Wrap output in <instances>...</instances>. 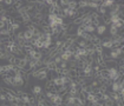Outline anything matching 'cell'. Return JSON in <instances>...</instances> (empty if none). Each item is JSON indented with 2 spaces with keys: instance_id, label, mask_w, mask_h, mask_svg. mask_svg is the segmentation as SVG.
Instances as JSON below:
<instances>
[{
  "instance_id": "6da1fadb",
  "label": "cell",
  "mask_w": 124,
  "mask_h": 106,
  "mask_svg": "<svg viewBox=\"0 0 124 106\" xmlns=\"http://www.w3.org/2000/svg\"><path fill=\"white\" fill-rule=\"evenodd\" d=\"M108 70V76H109V79L111 80V81H117V80H119L121 79V76H119V73H118V70L117 68H106Z\"/></svg>"
},
{
  "instance_id": "7a4b0ae2",
  "label": "cell",
  "mask_w": 124,
  "mask_h": 106,
  "mask_svg": "<svg viewBox=\"0 0 124 106\" xmlns=\"http://www.w3.org/2000/svg\"><path fill=\"white\" fill-rule=\"evenodd\" d=\"M29 57L31 60H41V59L44 58V54L39 49H32L29 53Z\"/></svg>"
},
{
  "instance_id": "3957f363",
  "label": "cell",
  "mask_w": 124,
  "mask_h": 106,
  "mask_svg": "<svg viewBox=\"0 0 124 106\" xmlns=\"http://www.w3.org/2000/svg\"><path fill=\"white\" fill-rule=\"evenodd\" d=\"M72 56H73V52H72L71 49H65V51H63V52L60 53V58H62L63 61H69V60H71Z\"/></svg>"
},
{
  "instance_id": "277c9868",
  "label": "cell",
  "mask_w": 124,
  "mask_h": 106,
  "mask_svg": "<svg viewBox=\"0 0 124 106\" xmlns=\"http://www.w3.org/2000/svg\"><path fill=\"white\" fill-rule=\"evenodd\" d=\"M63 99H64V97L59 96L57 93H54L53 97L50 99V101H51V104L52 105H62L63 104Z\"/></svg>"
},
{
  "instance_id": "5b68a950",
  "label": "cell",
  "mask_w": 124,
  "mask_h": 106,
  "mask_svg": "<svg viewBox=\"0 0 124 106\" xmlns=\"http://www.w3.org/2000/svg\"><path fill=\"white\" fill-rule=\"evenodd\" d=\"M23 33H24V39H25L26 41H31V40L33 39V32H32V31H30V29L26 28Z\"/></svg>"
},
{
  "instance_id": "8992f818",
  "label": "cell",
  "mask_w": 124,
  "mask_h": 106,
  "mask_svg": "<svg viewBox=\"0 0 124 106\" xmlns=\"http://www.w3.org/2000/svg\"><path fill=\"white\" fill-rule=\"evenodd\" d=\"M101 46L102 48H108V49H112L114 45H112V39L109 41H101Z\"/></svg>"
},
{
  "instance_id": "52a82bcc",
  "label": "cell",
  "mask_w": 124,
  "mask_h": 106,
  "mask_svg": "<svg viewBox=\"0 0 124 106\" xmlns=\"http://www.w3.org/2000/svg\"><path fill=\"white\" fill-rule=\"evenodd\" d=\"M32 93H33V96H40V94L43 93V88H41V86L34 85V86L32 87Z\"/></svg>"
},
{
  "instance_id": "ba28073f",
  "label": "cell",
  "mask_w": 124,
  "mask_h": 106,
  "mask_svg": "<svg viewBox=\"0 0 124 106\" xmlns=\"http://www.w3.org/2000/svg\"><path fill=\"white\" fill-rule=\"evenodd\" d=\"M105 31H106V26H104L103 24H101L99 26L96 27V32H97L98 35H103V34L105 33Z\"/></svg>"
},
{
  "instance_id": "9c48e42d",
  "label": "cell",
  "mask_w": 124,
  "mask_h": 106,
  "mask_svg": "<svg viewBox=\"0 0 124 106\" xmlns=\"http://www.w3.org/2000/svg\"><path fill=\"white\" fill-rule=\"evenodd\" d=\"M116 1H114V0H104V1H102L101 2V6H103L104 8H106V7H112V5H114Z\"/></svg>"
},
{
  "instance_id": "30bf717a",
  "label": "cell",
  "mask_w": 124,
  "mask_h": 106,
  "mask_svg": "<svg viewBox=\"0 0 124 106\" xmlns=\"http://www.w3.org/2000/svg\"><path fill=\"white\" fill-rule=\"evenodd\" d=\"M53 85L54 86H63L64 85V83H63V78H62V76H59V77H57V78H54L53 80Z\"/></svg>"
},
{
  "instance_id": "8fae6325",
  "label": "cell",
  "mask_w": 124,
  "mask_h": 106,
  "mask_svg": "<svg viewBox=\"0 0 124 106\" xmlns=\"http://www.w3.org/2000/svg\"><path fill=\"white\" fill-rule=\"evenodd\" d=\"M101 2H102V1H89V5H87V7H90V8H93V10H97V8L101 6Z\"/></svg>"
},
{
  "instance_id": "7c38bea8",
  "label": "cell",
  "mask_w": 124,
  "mask_h": 106,
  "mask_svg": "<svg viewBox=\"0 0 124 106\" xmlns=\"http://www.w3.org/2000/svg\"><path fill=\"white\" fill-rule=\"evenodd\" d=\"M71 79H76L78 77V73H77V68H69V76Z\"/></svg>"
},
{
  "instance_id": "4fadbf2b",
  "label": "cell",
  "mask_w": 124,
  "mask_h": 106,
  "mask_svg": "<svg viewBox=\"0 0 124 106\" xmlns=\"http://www.w3.org/2000/svg\"><path fill=\"white\" fill-rule=\"evenodd\" d=\"M95 31H96V27L93 25H86V26H84V32L89 33V34H92Z\"/></svg>"
},
{
  "instance_id": "5bb4252c",
  "label": "cell",
  "mask_w": 124,
  "mask_h": 106,
  "mask_svg": "<svg viewBox=\"0 0 124 106\" xmlns=\"http://www.w3.org/2000/svg\"><path fill=\"white\" fill-rule=\"evenodd\" d=\"M80 38L83 39V40H85L86 42H91V40H92V34H89V33L84 32V33L82 34V37H80Z\"/></svg>"
},
{
  "instance_id": "9a60e30c",
  "label": "cell",
  "mask_w": 124,
  "mask_h": 106,
  "mask_svg": "<svg viewBox=\"0 0 124 106\" xmlns=\"http://www.w3.org/2000/svg\"><path fill=\"white\" fill-rule=\"evenodd\" d=\"M45 87H46V91H52L53 92V88H54V85H53V81L52 80H48L45 83Z\"/></svg>"
},
{
  "instance_id": "2e32d148",
  "label": "cell",
  "mask_w": 124,
  "mask_h": 106,
  "mask_svg": "<svg viewBox=\"0 0 124 106\" xmlns=\"http://www.w3.org/2000/svg\"><path fill=\"white\" fill-rule=\"evenodd\" d=\"M67 8L76 11L77 8H78V1H75V0H72V1H69V6H67Z\"/></svg>"
},
{
  "instance_id": "e0dca14e",
  "label": "cell",
  "mask_w": 124,
  "mask_h": 106,
  "mask_svg": "<svg viewBox=\"0 0 124 106\" xmlns=\"http://www.w3.org/2000/svg\"><path fill=\"white\" fill-rule=\"evenodd\" d=\"M119 33V31L115 27V25H110V34H111V37H115V35H117Z\"/></svg>"
},
{
  "instance_id": "ac0fdd59",
  "label": "cell",
  "mask_w": 124,
  "mask_h": 106,
  "mask_svg": "<svg viewBox=\"0 0 124 106\" xmlns=\"http://www.w3.org/2000/svg\"><path fill=\"white\" fill-rule=\"evenodd\" d=\"M89 5V1L87 0H82V1H78V7L80 8H86Z\"/></svg>"
},
{
  "instance_id": "d6986e66",
  "label": "cell",
  "mask_w": 124,
  "mask_h": 106,
  "mask_svg": "<svg viewBox=\"0 0 124 106\" xmlns=\"http://www.w3.org/2000/svg\"><path fill=\"white\" fill-rule=\"evenodd\" d=\"M23 6H24V5H23V1H20V0H18V1H14V4H13V7H14L17 11H19Z\"/></svg>"
},
{
  "instance_id": "ffe728a7",
  "label": "cell",
  "mask_w": 124,
  "mask_h": 106,
  "mask_svg": "<svg viewBox=\"0 0 124 106\" xmlns=\"http://www.w3.org/2000/svg\"><path fill=\"white\" fill-rule=\"evenodd\" d=\"M97 13L101 14V15H105V14H106V8H104L103 6H99V7L97 8Z\"/></svg>"
},
{
  "instance_id": "44dd1931",
  "label": "cell",
  "mask_w": 124,
  "mask_h": 106,
  "mask_svg": "<svg viewBox=\"0 0 124 106\" xmlns=\"http://www.w3.org/2000/svg\"><path fill=\"white\" fill-rule=\"evenodd\" d=\"M0 101H2V103H6L7 101V94L5 92H1L0 93Z\"/></svg>"
},
{
  "instance_id": "7402d4cb",
  "label": "cell",
  "mask_w": 124,
  "mask_h": 106,
  "mask_svg": "<svg viewBox=\"0 0 124 106\" xmlns=\"http://www.w3.org/2000/svg\"><path fill=\"white\" fill-rule=\"evenodd\" d=\"M53 61H54V64H56V65H59V64H60V63H62V61H63V60H62V58H60V56H57V57H56V58L53 59Z\"/></svg>"
},
{
  "instance_id": "603a6c76",
  "label": "cell",
  "mask_w": 124,
  "mask_h": 106,
  "mask_svg": "<svg viewBox=\"0 0 124 106\" xmlns=\"http://www.w3.org/2000/svg\"><path fill=\"white\" fill-rule=\"evenodd\" d=\"M6 6H8V7H11V6H13V4H14V1L13 0H5V1H2Z\"/></svg>"
},
{
  "instance_id": "cb8c5ba5",
  "label": "cell",
  "mask_w": 124,
  "mask_h": 106,
  "mask_svg": "<svg viewBox=\"0 0 124 106\" xmlns=\"http://www.w3.org/2000/svg\"><path fill=\"white\" fill-rule=\"evenodd\" d=\"M59 67L62 68V70H64V68H67V61H62L59 65H58Z\"/></svg>"
},
{
  "instance_id": "d4e9b609",
  "label": "cell",
  "mask_w": 124,
  "mask_h": 106,
  "mask_svg": "<svg viewBox=\"0 0 124 106\" xmlns=\"http://www.w3.org/2000/svg\"><path fill=\"white\" fill-rule=\"evenodd\" d=\"M4 28H6V22H4V21L0 20V31L4 29Z\"/></svg>"
},
{
  "instance_id": "484cf974",
  "label": "cell",
  "mask_w": 124,
  "mask_h": 106,
  "mask_svg": "<svg viewBox=\"0 0 124 106\" xmlns=\"http://www.w3.org/2000/svg\"><path fill=\"white\" fill-rule=\"evenodd\" d=\"M2 73H4V66H2V65H0V76H1Z\"/></svg>"
},
{
  "instance_id": "4316f807",
  "label": "cell",
  "mask_w": 124,
  "mask_h": 106,
  "mask_svg": "<svg viewBox=\"0 0 124 106\" xmlns=\"http://www.w3.org/2000/svg\"><path fill=\"white\" fill-rule=\"evenodd\" d=\"M1 106H11V105H10V104H6V103H4V104H2Z\"/></svg>"
},
{
  "instance_id": "83f0119b",
  "label": "cell",
  "mask_w": 124,
  "mask_h": 106,
  "mask_svg": "<svg viewBox=\"0 0 124 106\" xmlns=\"http://www.w3.org/2000/svg\"><path fill=\"white\" fill-rule=\"evenodd\" d=\"M44 106H46V105H44Z\"/></svg>"
},
{
  "instance_id": "f1b7e54d",
  "label": "cell",
  "mask_w": 124,
  "mask_h": 106,
  "mask_svg": "<svg viewBox=\"0 0 124 106\" xmlns=\"http://www.w3.org/2000/svg\"><path fill=\"white\" fill-rule=\"evenodd\" d=\"M0 106H1V105H0Z\"/></svg>"
}]
</instances>
